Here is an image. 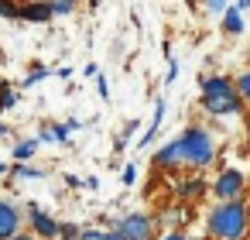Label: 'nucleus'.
Instances as JSON below:
<instances>
[{
	"label": "nucleus",
	"instance_id": "f257e3e1",
	"mask_svg": "<svg viewBox=\"0 0 250 240\" xmlns=\"http://www.w3.org/2000/svg\"><path fill=\"white\" fill-rule=\"evenodd\" d=\"M199 107L209 117H233V113H243L247 100L240 96L236 79H229V76H206V79H199Z\"/></svg>",
	"mask_w": 250,
	"mask_h": 240
},
{
	"label": "nucleus",
	"instance_id": "f03ea898",
	"mask_svg": "<svg viewBox=\"0 0 250 240\" xmlns=\"http://www.w3.org/2000/svg\"><path fill=\"white\" fill-rule=\"evenodd\" d=\"M250 230V209L243 199H223L206 216L209 240H243Z\"/></svg>",
	"mask_w": 250,
	"mask_h": 240
},
{
	"label": "nucleus",
	"instance_id": "7ed1b4c3",
	"mask_svg": "<svg viewBox=\"0 0 250 240\" xmlns=\"http://www.w3.org/2000/svg\"><path fill=\"white\" fill-rule=\"evenodd\" d=\"M178 141H182V148H185V161H188L192 172H202V168L212 165V158H216V141H212V134H209L202 124H188V127L178 134Z\"/></svg>",
	"mask_w": 250,
	"mask_h": 240
},
{
	"label": "nucleus",
	"instance_id": "20e7f679",
	"mask_svg": "<svg viewBox=\"0 0 250 240\" xmlns=\"http://www.w3.org/2000/svg\"><path fill=\"white\" fill-rule=\"evenodd\" d=\"M110 226L120 230L124 240H158V237H161V233H158L161 226H158L154 213H124V216L110 219Z\"/></svg>",
	"mask_w": 250,
	"mask_h": 240
},
{
	"label": "nucleus",
	"instance_id": "39448f33",
	"mask_svg": "<svg viewBox=\"0 0 250 240\" xmlns=\"http://www.w3.org/2000/svg\"><path fill=\"white\" fill-rule=\"evenodd\" d=\"M151 168L161 172V175H178V172H185L188 161H185V148H182V141L171 137L168 144H161V148L154 151V158H151Z\"/></svg>",
	"mask_w": 250,
	"mask_h": 240
},
{
	"label": "nucleus",
	"instance_id": "423d86ee",
	"mask_svg": "<svg viewBox=\"0 0 250 240\" xmlns=\"http://www.w3.org/2000/svg\"><path fill=\"white\" fill-rule=\"evenodd\" d=\"M24 213H28V230L38 233L42 240H59L62 237V219H55L48 209H42L38 202H24Z\"/></svg>",
	"mask_w": 250,
	"mask_h": 240
},
{
	"label": "nucleus",
	"instance_id": "0eeeda50",
	"mask_svg": "<svg viewBox=\"0 0 250 240\" xmlns=\"http://www.w3.org/2000/svg\"><path fill=\"white\" fill-rule=\"evenodd\" d=\"M243 189H247V178L240 168H223L216 178H212V196L216 202L223 199H243Z\"/></svg>",
	"mask_w": 250,
	"mask_h": 240
},
{
	"label": "nucleus",
	"instance_id": "6e6552de",
	"mask_svg": "<svg viewBox=\"0 0 250 240\" xmlns=\"http://www.w3.org/2000/svg\"><path fill=\"white\" fill-rule=\"evenodd\" d=\"M24 223H28V213L18 202H11V199L0 196V240H11L14 233H21Z\"/></svg>",
	"mask_w": 250,
	"mask_h": 240
},
{
	"label": "nucleus",
	"instance_id": "1a4fd4ad",
	"mask_svg": "<svg viewBox=\"0 0 250 240\" xmlns=\"http://www.w3.org/2000/svg\"><path fill=\"white\" fill-rule=\"evenodd\" d=\"M154 219H158V226L161 230H185L188 226V219H192V213H188V206L185 202H171V206H161L158 213H154Z\"/></svg>",
	"mask_w": 250,
	"mask_h": 240
},
{
	"label": "nucleus",
	"instance_id": "9d476101",
	"mask_svg": "<svg viewBox=\"0 0 250 240\" xmlns=\"http://www.w3.org/2000/svg\"><path fill=\"white\" fill-rule=\"evenodd\" d=\"M52 21H55V4L52 0H24L21 24H52Z\"/></svg>",
	"mask_w": 250,
	"mask_h": 240
},
{
	"label": "nucleus",
	"instance_id": "9b49d317",
	"mask_svg": "<svg viewBox=\"0 0 250 240\" xmlns=\"http://www.w3.org/2000/svg\"><path fill=\"white\" fill-rule=\"evenodd\" d=\"M165 110H168V103H165V100L158 96V103H154V113H151V124H147V131L141 134V141H134V144H137L141 151H144V148H151V141L158 137V127L165 124Z\"/></svg>",
	"mask_w": 250,
	"mask_h": 240
},
{
	"label": "nucleus",
	"instance_id": "f8f14e48",
	"mask_svg": "<svg viewBox=\"0 0 250 240\" xmlns=\"http://www.w3.org/2000/svg\"><path fill=\"white\" fill-rule=\"evenodd\" d=\"M219 28H223V35H229V38L243 35V11H240L236 4H229V7L219 14Z\"/></svg>",
	"mask_w": 250,
	"mask_h": 240
},
{
	"label": "nucleus",
	"instance_id": "ddd939ff",
	"mask_svg": "<svg viewBox=\"0 0 250 240\" xmlns=\"http://www.w3.org/2000/svg\"><path fill=\"white\" fill-rule=\"evenodd\" d=\"M7 178L11 182H38V178H48V172L45 168H35V165H28V161H14L11 165V172H7Z\"/></svg>",
	"mask_w": 250,
	"mask_h": 240
},
{
	"label": "nucleus",
	"instance_id": "4468645a",
	"mask_svg": "<svg viewBox=\"0 0 250 240\" xmlns=\"http://www.w3.org/2000/svg\"><path fill=\"white\" fill-rule=\"evenodd\" d=\"M202 192H206V182H202V178H178V182H175V199H178V202L199 199Z\"/></svg>",
	"mask_w": 250,
	"mask_h": 240
},
{
	"label": "nucleus",
	"instance_id": "2eb2a0df",
	"mask_svg": "<svg viewBox=\"0 0 250 240\" xmlns=\"http://www.w3.org/2000/svg\"><path fill=\"white\" fill-rule=\"evenodd\" d=\"M18 103H21V93H18L7 79H0V113H11Z\"/></svg>",
	"mask_w": 250,
	"mask_h": 240
},
{
	"label": "nucleus",
	"instance_id": "dca6fc26",
	"mask_svg": "<svg viewBox=\"0 0 250 240\" xmlns=\"http://www.w3.org/2000/svg\"><path fill=\"white\" fill-rule=\"evenodd\" d=\"M48 76H52V69H48L45 62H31V65H28V76L21 79V89H31V86H38V83L48 79Z\"/></svg>",
	"mask_w": 250,
	"mask_h": 240
},
{
	"label": "nucleus",
	"instance_id": "f3484780",
	"mask_svg": "<svg viewBox=\"0 0 250 240\" xmlns=\"http://www.w3.org/2000/svg\"><path fill=\"white\" fill-rule=\"evenodd\" d=\"M38 148H42L38 137H21V141L14 144V161H31V158L38 154Z\"/></svg>",
	"mask_w": 250,
	"mask_h": 240
},
{
	"label": "nucleus",
	"instance_id": "a211bd4d",
	"mask_svg": "<svg viewBox=\"0 0 250 240\" xmlns=\"http://www.w3.org/2000/svg\"><path fill=\"white\" fill-rule=\"evenodd\" d=\"M21 7H24V0H0V18L4 21H21Z\"/></svg>",
	"mask_w": 250,
	"mask_h": 240
},
{
	"label": "nucleus",
	"instance_id": "6ab92c4d",
	"mask_svg": "<svg viewBox=\"0 0 250 240\" xmlns=\"http://www.w3.org/2000/svg\"><path fill=\"white\" fill-rule=\"evenodd\" d=\"M52 4H55V18H69V14H76L79 0H52Z\"/></svg>",
	"mask_w": 250,
	"mask_h": 240
},
{
	"label": "nucleus",
	"instance_id": "aec40b11",
	"mask_svg": "<svg viewBox=\"0 0 250 240\" xmlns=\"http://www.w3.org/2000/svg\"><path fill=\"white\" fill-rule=\"evenodd\" d=\"M52 137H55V144H72L69 137H72V127L69 124H52Z\"/></svg>",
	"mask_w": 250,
	"mask_h": 240
},
{
	"label": "nucleus",
	"instance_id": "412c9836",
	"mask_svg": "<svg viewBox=\"0 0 250 240\" xmlns=\"http://www.w3.org/2000/svg\"><path fill=\"white\" fill-rule=\"evenodd\" d=\"M83 230H86V226H79V223H65V219H62V237H59V240H76V237H83Z\"/></svg>",
	"mask_w": 250,
	"mask_h": 240
},
{
	"label": "nucleus",
	"instance_id": "4be33fe9",
	"mask_svg": "<svg viewBox=\"0 0 250 240\" xmlns=\"http://www.w3.org/2000/svg\"><path fill=\"white\" fill-rule=\"evenodd\" d=\"M236 89H240V96L250 103V69H243V72L236 76Z\"/></svg>",
	"mask_w": 250,
	"mask_h": 240
},
{
	"label": "nucleus",
	"instance_id": "5701e85b",
	"mask_svg": "<svg viewBox=\"0 0 250 240\" xmlns=\"http://www.w3.org/2000/svg\"><path fill=\"white\" fill-rule=\"evenodd\" d=\"M120 182H124V185H134V182H137V165H134V161H130V165H124Z\"/></svg>",
	"mask_w": 250,
	"mask_h": 240
},
{
	"label": "nucleus",
	"instance_id": "b1692460",
	"mask_svg": "<svg viewBox=\"0 0 250 240\" xmlns=\"http://www.w3.org/2000/svg\"><path fill=\"white\" fill-rule=\"evenodd\" d=\"M96 93H100V100H103V103L110 100V83H106V76H103V72L96 76Z\"/></svg>",
	"mask_w": 250,
	"mask_h": 240
},
{
	"label": "nucleus",
	"instance_id": "393cba45",
	"mask_svg": "<svg viewBox=\"0 0 250 240\" xmlns=\"http://www.w3.org/2000/svg\"><path fill=\"white\" fill-rule=\"evenodd\" d=\"M226 7H229V0H206V11L209 14H223Z\"/></svg>",
	"mask_w": 250,
	"mask_h": 240
},
{
	"label": "nucleus",
	"instance_id": "a878e982",
	"mask_svg": "<svg viewBox=\"0 0 250 240\" xmlns=\"http://www.w3.org/2000/svg\"><path fill=\"white\" fill-rule=\"evenodd\" d=\"M175 79H178V59H168V72H165V83L171 86Z\"/></svg>",
	"mask_w": 250,
	"mask_h": 240
},
{
	"label": "nucleus",
	"instance_id": "bb28decb",
	"mask_svg": "<svg viewBox=\"0 0 250 240\" xmlns=\"http://www.w3.org/2000/svg\"><path fill=\"white\" fill-rule=\"evenodd\" d=\"M158 240H188V233H185V230H165Z\"/></svg>",
	"mask_w": 250,
	"mask_h": 240
},
{
	"label": "nucleus",
	"instance_id": "cd10ccee",
	"mask_svg": "<svg viewBox=\"0 0 250 240\" xmlns=\"http://www.w3.org/2000/svg\"><path fill=\"white\" fill-rule=\"evenodd\" d=\"M11 240H42V237H38V233H31V230H21V233H14Z\"/></svg>",
	"mask_w": 250,
	"mask_h": 240
},
{
	"label": "nucleus",
	"instance_id": "c85d7f7f",
	"mask_svg": "<svg viewBox=\"0 0 250 240\" xmlns=\"http://www.w3.org/2000/svg\"><path fill=\"white\" fill-rule=\"evenodd\" d=\"M83 76H89V79H96V76H100V65H96V62H89V65L83 69Z\"/></svg>",
	"mask_w": 250,
	"mask_h": 240
},
{
	"label": "nucleus",
	"instance_id": "c756f323",
	"mask_svg": "<svg viewBox=\"0 0 250 240\" xmlns=\"http://www.w3.org/2000/svg\"><path fill=\"white\" fill-rule=\"evenodd\" d=\"M65 185H69V189H79V185H86V182H83L79 175H65Z\"/></svg>",
	"mask_w": 250,
	"mask_h": 240
},
{
	"label": "nucleus",
	"instance_id": "7c9ffc66",
	"mask_svg": "<svg viewBox=\"0 0 250 240\" xmlns=\"http://www.w3.org/2000/svg\"><path fill=\"white\" fill-rule=\"evenodd\" d=\"M11 134H14V127H11V124H4V120H0V137H11Z\"/></svg>",
	"mask_w": 250,
	"mask_h": 240
},
{
	"label": "nucleus",
	"instance_id": "2f4dec72",
	"mask_svg": "<svg viewBox=\"0 0 250 240\" xmlns=\"http://www.w3.org/2000/svg\"><path fill=\"white\" fill-rule=\"evenodd\" d=\"M55 76H59V79H69V76H72V69H69V65H62V69H55Z\"/></svg>",
	"mask_w": 250,
	"mask_h": 240
},
{
	"label": "nucleus",
	"instance_id": "473e14b6",
	"mask_svg": "<svg viewBox=\"0 0 250 240\" xmlns=\"http://www.w3.org/2000/svg\"><path fill=\"white\" fill-rule=\"evenodd\" d=\"M7 172H11V165H7V161H0V178H4Z\"/></svg>",
	"mask_w": 250,
	"mask_h": 240
},
{
	"label": "nucleus",
	"instance_id": "72a5a7b5",
	"mask_svg": "<svg viewBox=\"0 0 250 240\" xmlns=\"http://www.w3.org/2000/svg\"><path fill=\"white\" fill-rule=\"evenodd\" d=\"M236 7L240 11H250V0H236Z\"/></svg>",
	"mask_w": 250,
	"mask_h": 240
},
{
	"label": "nucleus",
	"instance_id": "f704fd0d",
	"mask_svg": "<svg viewBox=\"0 0 250 240\" xmlns=\"http://www.w3.org/2000/svg\"><path fill=\"white\" fill-rule=\"evenodd\" d=\"M0 62H7V55H4V48H0Z\"/></svg>",
	"mask_w": 250,
	"mask_h": 240
},
{
	"label": "nucleus",
	"instance_id": "c9c22d12",
	"mask_svg": "<svg viewBox=\"0 0 250 240\" xmlns=\"http://www.w3.org/2000/svg\"><path fill=\"white\" fill-rule=\"evenodd\" d=\"M247 137H250V120H247Z\"/></svg>",
	"mask_w": 250,
	"mask_h": 240
},
{
	"label": "nucleus",
	"instance_id": "e433bc0d",
	"mask_svg": "<svg viewBox=\"0 0 250 240\" xmlns=\"http://www.w3.org/2000/svg\"><path fill=\"white\" fill-rule=\"evenodd\" d=\"M76 240H79V237H76Z\"/></svg>",
	"mask_w": 250,
	"mask_h": 240
}]
</instances>
